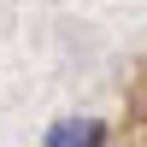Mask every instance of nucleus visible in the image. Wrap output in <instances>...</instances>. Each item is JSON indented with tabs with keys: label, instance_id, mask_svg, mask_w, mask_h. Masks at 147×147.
Listing matches in <instances>:
<instances>
[{
	"label": "nucleus",
	"instance_id": "nucleus-1",
	"mask_svg": "<svg viewBox=\"0 0 147 147\" xmlns=\"http://www.w3.org/2000/svg\"><path fill=\"white\" fill-rule=\"evenodd\" d=\"M106 141V124L100 118H59V124H47V147H100Z\"/></svg>",
	"mask_w": 147,
	"mask_h": 147
}]
</instances>
